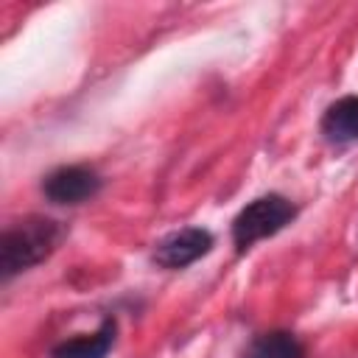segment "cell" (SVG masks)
Wrapping results in <instances>:
<instances>
[{
	"label": "cell",
	"mask_w": 358,
	"mask_h": 358,
	"mask_svg": "<svg viewBox=\"0 0 358 358\" xmlns=\"http://www.w3.org/2000/svg\"><path fill=\"white\" fill-rule=\"evenodd\" d=\"M64 238L67 227L42 213H28L20 221H11L0 235V280L8 282L45 263Z\"/></svg>",
	"instance_id": "1"
},
{
	"label": "cell",
	"mask_w": 358,
	"mask_h": 358,
	"mask_svg": "<svg viewBox=\"0 0 358 358\" xmlns=\"http://www.w3.org/2000/svg\"><path fill=\"white\" fill-rule=\"evenodd\" d=\"M299 215V207L282 196V193H260L252 201H246L238 215L229 224V238L238 255L249 252L255 243L274 238L277 232H282L294 218Z\"/></svg>",
	"instance_id": "2"
},
{
	"label": "cell",
	"mask_w": 358,
	"mask_h": 358,
	"mask_svg": "<svg viewBox=\"0 0 358 358\" xmlns=\"http://www.w3.org/2000/svg\"><path fill=\"white\" fill-rule=\"evenodd\" d=\"M241 358H305V344L296 333L274 327L252 336L241 350Z\"/></svg>",
	"instance_id": "7"
},
{
	"label": "cell",
	"mask_w": 358,
	"mask_h": 358,
	"mask_svg": "<svg viewBox=\"0 0 358 358\" xmlns=\"http://www.w3.org/2000/svg\"><path fill=\"white\" fill-rule=\"evenodd\" d=\"M42 196L45 201L56 207H76L90 199H95L103 190V176L98 168L76 162V165H59L42 176Z\"/></svg>",
	"instance_id": "3"
},
{
	"label": "cell",
	"mask_w": 358,
	"mask_h": 358,
	"mask_svg": "<svg viewBox=\"0 0 358 358\" xmlns=\"http://www.w3.org/2000/svg\"><path fill=\"white\" fill-rule=\"evenodd\" d=\"M319 131L324 140L336 145H350L358 140V95H341L336 98L319 120Z\"/></svg>",
	"instance_id": "6"
},
{
	"label": "cell",
	"mask_w": 358,
	"mask_h": 358,
	"mask_svg": "<svg viewBox=\"0 0 358 358\" xmlns=\"http://www.w3.org/2000/svg\"><path fill=\"white\" fill-rule=\"evenodd\" d=\"M215 246V235L207 227H179L162 235L151 249V263L165 271H182L207 257Z\"/></svg>",
	"instance_id": "4"
},
{
	"label": "cell",
	"mask_w": 358,
	"mask_h": 358,
	"mask_svg": "<svg viewBox=\"0 0 358 358\" xmlns=\"http://www.w3.org/2000/svg\"><path fill=\"white\" fill-rule=\"evenodd\" d=\"M117 338V319L103 316L92 333H76L50 347L48 358H106Z\"/></svg>",
	"instance_id": "5"
}]
</instances>
